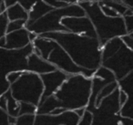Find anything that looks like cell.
Wrapping results in <instances>:
<instances>
[{
    "instance_id": "74e56055",
    "label": "cell",
    "mask_w": 133,
    "mask_h": 125,
    "mask_svg": "<svg viewBox=\"0 0 133 125\" xmlns=\"http://www.w3.org/2000/svg\"><path fill=\"white\" fill-rule=\"evenodd\" d=\"M0 108L6 111V99L4 95L0 96Z\"/></svg>"
},
{
    "instance_id": "d6986e66",
    "label": "cell",
    "mask_w": 133,
    "mask_h": 125,
    "mask_svg": "<svg viewBox=\"0 0 133 125\" xmlns=\"http://www.w3.org/2000/svg\"><path fill=\"white\" fill-rule=\"evenodd\" d=\"M6 13L9 21L17 20V19L28 20V11L25 9L19 3H16V4L6 8Z\"/></svg>"
},
{
    "instance_id": "ab89813d",
    "label": "cell",
    "mask_w": 133,
    "mask_h": 125,
    "mask_svg": "<svg viewBox=\"0 0 133 125\" xmlns=\"http://www.w3.org/2000/svg\"><path fill=\"white\" fill-rule=\"evenodd\" d=\"M86 110V108H78V109H76V110H74V111L76 112V114L78 116V117H81L82 115H83L84 111Z\"/></svg>"
},
{
    "instance_id": "ba28073f",
    "label": "cell",
    "mask_w": 133,
    "mask_h": 125,
    "mask_svg": "<svg viewBox=\"0 0 133 125\" xmlns=\"http://www.w3.org/2000/svg\"><path fill=\"white\" fill-rule=\"evenodd\" d=\"M132 55V49L123 44L113 55L102 60L100 65L110 70L118 81L133 70Z\"/></svg>"
},
{
    "instance_id": "4dcf8cb0",
    "label": "cell",
    "mask_w": 133,
    "mask_h": 125,
    "mask_svg": "<svg viewBox=\"0 0 133 125\" xmlns=\"http://www.w3.org/2000/svg\"><path fill=\"white\" fill-rule=\"evenodd\" d=\"M98 6H99L100 9L103 12L104 15H106L107 17H118V16H119L115 10H113L112 8H109V7L105 6V5H102L98 3Z\"/></svg>"
},
{
    "instance_id": "ac0fdd59",
    "label": "cell",
    "mask_w": 133,
    "mask_h": 125,
    "mask_svg": "<svg viewBox=\"0 0 133 125\" xmlns=\"http://www.w3.org/2000/svg\"><path fill=\"white\" fill-rule=\"evenodd\" d=\"M57 107H60V102L54 96V94H52L42 101H39L38 105L37 106L36 114H48Z\"/></svg>"
},
{
    "instance_id": "277c9868",
    "label": "cell",
    "mask_w": 133,
    "mask_h": 125,
    "mask_svg": "<svg viewBox=\"0 0 133 125\" xmlns=\"http://www.w3.org/2000/svg\"><path fill=\"white\" fill-rule=\"evenodd\" d=\"M86 16L84 9L77 3L69 4L62 8H53L25 28L30 32L37 36L46 32L68 31L66 28L60 23V20L65 17H84Z\"/></svg>"
},
{
    "instance_id": "44dd1931",
    "label": "cell",
    "mask_w": 133,
    "mask_h": 125,
    "mask_svg": "<svg viewBox=\"0 0 133 125\" xmlns=\"http://www.w3.org/2000/svg\"><path fill=\"white\" fill-rule=\"evenodd\" d=\"M98 3L112 8L113 10H115L121 17L126 13V11L129 8H128L126 5H124L123 2H120V1H118V0H98Z\"/></svg>"
},
{
    "instance_id": "52a82bcc",
    "label": "cell",
    "mask_w": 133,
    "mask_h": 125,
    "mask_svg": "<svg viewBox=\"0 0 133 125\" xmlns=\"http://www.w3.org/2000/svg\"><path fill=\"white\" fill-rule=\"evenodd\" d=\"M118 93L119 89L118 87L109 95L102 99L98 107L91 110L93 116L91 125H119Z\"/></svg>"
},
{
    "instance_id": "ee69618b",
    "label": "cell",
    "mask_w": 133,
    "mask_h": 125,
    "mask_svg": "<svg viewBox=\"0 0 133 125\" xmlns=\"http://www.w3.org/2000/svg\"><path fill=\"white\" fill-rule=\"evenodd\" d=\"M118 1H120V2H123V0H118Z\"/></svg>"
},
{
    "instance_id": "484cf974",
    "label": "cell",
    "mask_w": 133,
    "mask_h": 125,
    "mask_svg": "<svg viewBox=\"0 0 133 125\" xmlns=\"http://www.w3.org/2000/svg\"><path fill=\"white\" fill-rule=\"evenodd\" d=\"M118 114L120 117L132 118V103H131V98H129L127 102L120 106Z\"/></svg>"
},
{
    "instance_id": "9c48e42d",
    "label": "cell",
    "mask_w": 133,
    "mask_h": 125,
    "mask_svg": "<svg viewBox=\"0 0 133 125\" xmlns=\"http://www.w3.org/2000/svg\"><path fill=\"white\" fill-rule=\"evenodd\" d=\"M46 60L51 63V64H53L57 70H60L61 71L65 72L68 75L80 73L83 76H85L86 78L90 79L95 72L94 70H88V68L78 67L71 59L69 54L66 53L58 44L49 53Z\"/></svg>"
},
{
    "instance_id": "836d02e7",
    "label": "cell",
    "mask_w": 133,
    "mask_h": 125,
    "mask_svg": "<svg viewBox=\"0 0 133 125\" xmlns=\"http://www.w3.org/2000/svg\"><path fill=\"white\" fill-rule=\"evenodd\" d=\"M16 1H17V3H19L25 9L28 11L33 7V5L38 0H16Z\"/></svg>"
},
{
    "instance_id": "cb8c5ba5",
    "label": "cell",
    "mask_w": 133,
    "mask_h": 125,
    "mask_svg": "<svg viewBox=\"0 0 133 125\" xmlns=\"http://www.w3.org/2000/svg\"><path fill=\"white\" fill-rule=\"evenodd\" d=\"M36 114H22L18 115L14 125H34Z\"/></svg>"
},
{
    "instance_id": "4fadbf2b",
    "label": "cell",
    "mask_w": 133,
    "mask_h": 125,
    "mask_svg": "<svg viewBox=\"0 0 133 125\" xmlns=\"http://www.w3.org/2000/svg\"><path fill=\"white\" fill-rule=\"evenodd\" d=\"M39 76H40V79L43 82V85H44V90H43L40 101L44 99L48 96L55 93L57 90V89L69 77L68 74L61 71L60 70H57V68L51 72L40 74Z\"/></svg>"
},
{
    "instance_id": "2e32d148",
    "label": "cell",
    "mask_w": 133,
    "mask_h": 125,
    "mask_svg": "<svg viewBox=\"0 0 133 125\" xmlns=\"http://www.w3.org/2000/svg\"><path fill=\"white\" fill-rule=\"evenodd\" d=\"M31 43L33 45V52L40 56L45 60L48 59L49 53L57 45V43L53 39L43 38L41 36H37Z\"/></svg>"
},
{
    "instance_id": "8fae6325",
    "label": "cell",
    "mask_w": 133,
    "mask_h": 125,
    "mask_svg": "<svg viewBox=\"0 0 133 125\" xmlns=\"http://www.w3.org/2000/svg\"><path fill=\"white\" fill-rule=\"evenodd\" d=\"M60 23L69 32L90 38H97V33L95 31L94 27L87 16L65 17L60 20Z\"/></svg>"
},
{
    "instance_id": "7bdbcfd3",
    "label": "cell",
    "mask_w": 133,
    "mask_h": 125,
    "mask_svg": "<svg viewBox=\"0 0 133 125\" xmlns=\"http://www.w3.org/2000/svg\"><path fill=\"white\" fill-rule=\"evenodd\" d=\"M6 9V6H5V3H4V0H0V14L5 12Z\"/></svg>"
},
{
    "instance_id": "f546056e",
    "label": "cell",
    "mask_w": 133,
    "mask_h": 125,
    "mask_svg": "<svg viewBox=\"0 0 133 125\" xmlns=\"http://www.w3.org/2000/svg\"><path fill=\"white\" fill-rule=\"evenodd\" d=\"M125 24V28L128 34H131L133 32V15L122 16Z\"/></svg>"
},
{
    "instance_id": "60d3db41",
    "label": "cell",
    "mask_w": 133,
    "mask_h": 125,
    "mask_svg": "<svg viewBox=\"0 0 133 125\" xmlns=\"http://www.w3.org/2000/svg\"><path fill=\"white\" fill-rule=\"evenodd\" d=\"M56 1H58V2H64V3H68V4H74L77 3L78 0H56ZM92 1H97L98 2V0H92Z\"/></svg>"
},
{
    "instance_id": "9a60e30c",
    "label": "cell",
    "mask_w": 133,
    "mask_h": 125,
    "mask_svg": "<svg viewBox=\"0 0 133 125\" xmlns=\"http://www.w3.org/2000/svg\"><path fill=\"white\" fill-rule=\"evenodd\" d=\"M57 70L53 64L48 60L43 59L40 56L37 55L35 52H32L28 57V71L37 73L38 75L43 73H48Z\"/></svg>"
},
{
    "instance_id": "3957f363",
    "label": "cell",
    "mask_w": 133,
    "mask_h": 125,
    "mask_svg": "<svg viewBox=\"0 0 133 125\" xmlns=\"http://www.w3.org/2000/svg\"><path fill=\"white\" fill-rule=\"evenodd\" d=\"M91 92V78L82 74H71L62 83L54 96L60 102V107L74 110L86 108Z\"/></svg>"
},
{
    "instance_id": "30bf717a",
    "label": "cell",
    "mask_w": 133,
    "mask_h": 125,
    "mask_svg": "<svg viewBox=\"0 0 133 125\" xmlns=\"http://www.w3.org/2000/svg\"><path fill=\"white\" fill-rule=\"evenodd\" d=\"M116 81L115 75L110 70L100 65L91 77V92L86 110L91 111L95 108V99L99 90L108 83Z\"/></svg>"
},
{
    "instance_id": "5bb4252c",
    "label": "cell",
    "mask_w": 133,
    "mask_h": 125,
    "mask_svg": "<svg viewBox=\"0 0 133 125\" xmlns=\"http://www.w3.org/2000/svg\"><path fill=\"white\" fill-rule=\"evenodd\" d=\"M29 31L26 28L6 33L5 36L6 43L4 48L8 49H19L31 43L29 39Z\"/></svg>"
},
{
    "instance_id": "d590c367",
    "label": "cell",
    "mask_w": 133,
    "mask_h": 125,
    "mask_svg": "<svg viewBox=\"0 0 133 125\" xmlns=\"http://www.w3.org/2000/svg\"><path fill=\"white\" fill-rule=\"evenodd\" d=\"M131 98L130 96H129L125 91L119 90V93H118V102H119V106H122L124 103L127 102V101Z\"/></svg>"
},
{
    "instance_id": "603a6c76",
    "label": "cell",
    "mask_w": 133,
    "mask_h": 125,
    "mask_svg": "<svg viewBox=\"0 0 133 125\" xmlns=\"http://www.w3.org/2000/svg\"><path fill=\"white\" fill-rule=\"evenodd\" d=\"M132 77H133V72H129L128 75H126L121 79L118 80V87L119 90L125 91L129 96L131 97V93H132Z\"/></svg>"
},
{
    "instance_id": "7c38bea8",
    "label": "cell",
    "mask_w": 133,
    "mask_h": 125,
    "mask_svg": "<svg viewBox=\"0 0 133 125\" xmlns=\"http://www.w3.org/2000/svg\"><path fill=\"white\" fill-rule=\"evenodd\" d=\"M78 120L74 110H66L57 115L36 114L34 125H77Z\"/></svg>"
},
{
    "instance_id": "6da1fadb",
    "label": "cell",
    "mask_w": 133,
    "mask_h": 125,
    "mask_svg": "<svg viewBox=\"0 0 133 125\" xmlns=\"http://www.w3.org/2000/svg\"><path fill=\"white\" fill-rule=\"evenodd\" d=\"M38 36L55 40L78 67L96 70L101 64L102 47L98 38L69 31L46 32Z\"/></svg>"
},
{
    "instance_id": "5b68a950",
    "label": "cell",
    "mask_w": 133,
    "mask_h": 125,
    "mask_svg": "<svg viewBox=\"0 0 133 125\" xmlns=\"http://www.w3.org/2000/svg\"><path fill=\"white\" fill-rule=\"evenodd\" d=\"M33 52L32 43L19 49L0 48V96L9 89L6 75L13 71H28V57Z\"/></svg>"
},
{
    "instance_id": "8992f818",
    "label": "cell",
    "mask_w": 133,
    "mask_h": 125,
    "mask_svg": "<svg viewBox=\"0 0 133 125\" xmlns=\"http://www.w3.org/2000/svg\"><path fill=\"white\" fill-rule=\"evenodd\" d=\"M9 90L17 101L29 102L37 106L44 90V85L38 74L24 71L15 82L10 84Z\"/></svg>"
},
{
    "instance_id": "7402d4cb",
    "label": "cell",
    "mask_w": 133,
    "mask_h": 125,
    "mask_svg": "<svg viewBox=\"0 0 133 125\" xmlns=\"http://www.w3.org/2000/svg\"><path fill=\"white\" fill-rule=\"evenodd\" d=\"M118 88V81H113V82L108 83L107 85L103 87L101 90H99V92L98 93L96 97V99H95V107H98V104L100 103L102 99H104L105 97H107L108 95L111 93V92L114 91L116 89Z\"/></svg>"
},
{
    "instance_id": "1f68e13d",
    "label": "cell",
    "mask_w": 133,
    "mask_h": 125,
    "mask_svg": "<svg viewBox=\"0 0 133 125\" xmlns=\"http://www.w3.org/2000/svg\"><path fill=\"white\" fill-rule=\"evenodd\" d=\"M120 39H121L122 42H123L124 44L128 47V48H129L132 49L133 48V35H132V33L131 34H125V35L121 36Z\"/></svg>"
},
{
    "instance_id": "8d00e7d4",
    "label": "cell",
    "mask_w": 133,
    "mask_h": 125,
    "mask_svg": "<svg viewBox=\"0 0 133 125\" xmlns=\"http://www.w3.org/2000/svg\"><path fill=\"white\" fill-rule=\"evenodd\" d=\"M132 118H126L120 117L119 119V125H132Z\"/></svg>"
},
{
    "instance_id": "ffe728a7",
    "label": "cell",
    "mask_w": 133,
    "mask_h": 125,
    "mask_svg": "<svg viewBox=\"0 0 133 125\" xmlns=\"http://www.w3.org/2000/svg\"><path fill=\"white\" fill-rule=\"evenodd\" d=\"M2 95H4L6 99V112L8 114L13 116V117H17L19 113V102L14 99L9 89Z\"/></svg>"
},
{
    "instance_id": "d6a6232c",
    "label": "cell",
    "mask_w": 133,
    "mask_h": 125,
    "mask_svg": "<svg viewBox=\"0 0 133 125\" xmlns=\"http://www.w3.org/2000/svg\"><path fill=\"white\" fill-rule=\"evenodd\" d=\"M23 72L24 71H13V72L8 73V75H6V79H8V81L9 82V84L15 82V81L22 75Z\"/></svg>"
},
{
    "instance_id": "7a4b0ae2",
    "label": "cell",
    "mask_w": 133,
    "mask_h": 125,
    "mask_svg": "<svg viewBox=\"0 0 133 125\" xmlns=\"http://www.w3.org/2000/svg\"><path fill=\"white\" fill-rule=\"evenodd\" d=\"M77 4L83 8L86 16L91 21L101 47L110 39L128 34L123 17L121 16L107 17L101 11L97 1L78 0Z\"/></svg>"
},
{
    "instance_id": "b9f144b4",
    "label": "cell",
    "mask_w": 133,
    "mask_h": 125,
    "mask_svg": "<svg viewBox=\"0 0 133 125\" xmlns=\"http://www.w3.org/2000/svg\"><path fill=\"white\" fill-rule=\"evenodd\" d=\"M123 4L126 5L128 8H133V0H123Z\"/></svg>"
},
{
    "instance_id": "83f0119b",
    "label": "cell",
    "mask_w": 133,
    "mask_h": 125,
    "mask_svg": "<svg viewBox=\"0 0 133 125\" xmlns=\"http://www.w3.org/2000/svg\"><path fill=\"white\" fill-rule=\"evenodd\" d=\"M8 22H9V20L8 18L6 11L0 14V38L6 36Z\"/></svg>"
},
{
    "instance_id": "e575fe53",
    "label": "cell",
    "mask_w": 133,
    "mask_h": 125,
    "mask_svg": "<svg viewBox=\"0 0 133 125\" xmlns=\"http://www.w3.org/2000/svg\"><path fill=\"white\" fill-rule=\"evenodd\" d=\"M0 125H9L8 112L1 108H0Z\"/></svg>"
},
{
    "instance_id": "f35d334b",
    "label": "cell",
    "mask_w": 133,
    "mask_h": 125,
    "mask_svg": "<svg viewBox=\"0 0 133 125\" xmlns=\"http://www.w3.org/2000/svg\"><path fill=\"white\" fill-rule=\"evenodd\" d=\"M65 110H66V109L62 108V107H57V108L54 109V110H52V111L50 112L49 114H51V115H57V114L62 113V112L65 111Z\"/></svg>"
},
{
    "instance_id": "f1b7e54d",
    "label": "cell",
    "mask_w": 133,
    "mask_h": 125,
    "mask_svg": "<svg viewBox=\"0 0 133 125\" xmlns=\"http://www.w3.org/2000/svg\"><path fill=\"white\" fill-rule=\"evenodd\" d=\"M92 120H93V116L92 113L89 110H86L84 111L83 115L79 118L78 120V122L77 125H91L92 124Z\"/></svg>"
},
{
    "instance_id": "d4e9b609",
    "label": "cell",
    "mask_w": 133,
    "mask_h": 125,
    "mask_svg": "<svg viewBox=\"0 0 133 125\" xmlns=\"http://www.w3.org/2000/svg\"><path fill=\"white\" fill-rule=\"evenodd\" d=\"M37 111V106L29 102H19V113L18 115L22 114H36Z\"/></svg>"
},
{
    "instance_id": "4316f807",
    "label": "cell",
    "mask_w": 133,
    "mask_h": 125,
    "mask_svg": "<svg viewBox=\"0 0 133 125\" xmlns=\"http://www.w3.org/2000/svg\"><path fill=\"white\" fill-rule=\"evenodd\" d=\"M26 20L25 19H17V20H12L9 21L8 24V28H6V33L15 31V30H18L21 28H25Z\"/></svg>"
},
{
    "instance_id": "e0dca14e",
    "label": "cell",
    "mask_w": 133,
    "mask_h": 125,
    "mask_svg": "<svg viewBox=\"0 0 133 125\" xmlns=\"http://www.w3.org/2000/svg\"><path fill=\"white\" fill-rule=\"evenodd\" d=\"M53 8H55L49 6V5L45 3L42 0L37 1V2L33 5V7L28 10V20H26L25 27L28 26V25H30L31 23H33L34 21L38 19L39 17L44 16L45 14L51 11Z\"/></svg>"
}]
</instances>
